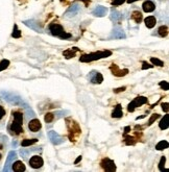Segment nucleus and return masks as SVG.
<instances>
[{"label": "nucleus", "instance_id": "nucleus-27", "mask_svg": "<svg viewBox=\"0 0 169 172\" xmlns=\"http://www.w3.org/2000/svg\"><path fill=\"white\" fill-rule=\"evenodd\" d=\"M9 65H10V61H7V60L1 61V62H0V71L6 69L7 67H9Z\"/></svg>", "mask_w": 169, "mask_h": 172}, {"label": "nucleus", "instance_id": "nucleus-2", "mask_svg": "<svg viewBox=\"0 0 169 172\" xmlns=\"http://www.w3.org/2000/svg\"><path fill=\"white\" fill-rule=\"evenodd\" d=\"M49 31L51 33L52 36L59 37L60 39H69L71 37V34L66 33L64 30V27L62 25L59 24V23H51L49 25Z\"/></svg>", "mask_w": 169, "mask_h": 172}, {"label": "nucleus", "instance_id": "nucleus-7", "mask_svg": "<svg viewBox=\"0 0 169 172\" xmlns=\"http://www.w3.org/2000/svg\"><path fill=\"white\" fill-rule=\"evenodd\" d=\"M48 137H49V140L51 141V143L54 145H60L64 142V138H63L62 136H60V135L54 131H48Z\"/></svg>", "mask_w": 169, "mask_h": 172}, {"label": "nucleus", "instance_id": "nucleus-14", "mask_svg": "<svg viewBox=\"0 0 169 172\" xmlns=\"http://www.w3.org/2000/svg\"><path fill=\"white\" fill-rule=\"evenodd\" d=\"M12 170H14L16 172H23L26 170V167L21 161H16L12 165Z\"/></svg>", "mask_w": 169, "mask_h": 172}, {"label": "nucleus", "instance_id": "nucleus-13", "mask_svg": "<svg viewBox=\"0 0 169 172\" xmlns=\"http://www.w3.org/2000/svg\"><path fill=\"white\" fill-rule=\"evenodd\" d=\"M110 69H111V71L113 72V74H114V75H116V76H123V75H125V74L128 72V69H124V70H120V69L118 68L117 65H112Z\"/></svg>", "mask_w": 169, "mask_h": 172}, {"label": "nucleus", "instance_id": "nucleus-28", "mask_svg": "<svg viewBox=\"0 0 169 172\" xmlns=\"http://www.w3.org/2000/svg\"><path fill=\"white\" fill-rule=\"evenodd\" d=\"M165 162H166V158H165V157H162V158H161V161H160V164H159V170H160V171H164Z\"/></svg>", "mask_w": 169, "mask_h": 172}, {"label": "nucleus", "instance_id": "nucleus-33", "mask_svg": "<svg viewBox=\"0 0 169 172\" xmlns=\"http://www.w3.org/2000/svg\"><path fill=\"white\" fill-rule=\"evenodd\" d=\"M154 67V65H149L148 63H146V62H143V66H142V69L143 70H145V69H148V68H152Z\"/></svg>", "mask_w": 169, "mask_h": 172}, {"label": "nucleus", "instance_id": "nucleus-5", "mask_svg": "<svg viewBox=\"0 0 169 172\" xmlns=\"http://www.w3.org/2000/svg\"><path fill=\"white\" fill-rule=\"evenodd\" d=\"M88 79L92 84H101L104 81V76L98 71L93 70L88 74Z\"/></svg>", "mask_w": 169, "mask_h": 172}, {"label": "nucleus", "instance_id": "nucleus-23", "mask_svg": "<svg viewBox=\"0 0 169 172\" xmlns=\"http://www.w3.org/2000/svg\"><path fill=\"white\" fill-rule=\"evenodd\" d=\"M166 148H168L167 141H161L155 145V149H158V150H163V149H166Z\"/></svg>", "mask_w": 169, "mask_h": 172}, {"label": "nucleus", "instance_id": "nucleus-9", "mask_svg": "<svg viewBox=\"0 0 169 172\" xmlns=\"http://www.w3.org/2000/svg\"><path fill=\"white\" fill-rule=\"evenodd\" d=\"M43 164H44V161L40 155H33V157H31L30 160H29L30 167L33 168V169L41 168L42 166H43Z\"/></svg>", "mask_w": 169, "mask_h": 172}, {"label": "nucleus", "instance_id": "nucleus-20", "mask_svg": "<svg viewBox=\"0 0 169 172\" xmlns=\"http://www.w3.org/2000/svg\"><path fill=\"white\" fill-rule=\"evenodd\" d=\"M5 117H6V110H5L3 103H2L1 99H0V123L4 122Z\"/></svg>", "mask_w": 169, "mask_h": 172}, {"label": "nucleus", "instance_id": "nucleus-30", "mask_svg": "<svg viewBox=\"0 0 169 172\" xmlns=\"http://www.w3.org/2000/svg\"><path fill=\"white\" fill-rule=\"evenodd\" d=\"M160 116H159V114H152V116H151V118L149 119V121H148V125H151L152 123H154V121L155 120H157L158 118H159Z\"/></svg>", "mask_w": 169, "mask_h": 172}, {"label": "nucleus", "instance_id": "nucleus-18", "mask_svg": "<svg viewBox=\"0 0 169 172\" xmlns=\"http://www.w3.org/2000/svg\"><path fill=\"white\" fill-rule=\"evenodd\" d=\"M123 116V113H122V108H121L120 104L116 105L114 111H113L112 113V117L113 118H121Z\"/></svg>", "mask_w": 169, "mask_h": 172}, {"label": "nucleus", "instance_id": "nucleus-32", "mask_svg": "<svg viewBox=\"0 0 169 172\" xmlns=\"http://www.w3.org/2000/svg\"><path fill=\"white\" fill-rule=\"evenodd\" d=\"M124 1H125V0H112V4L114 5V6H117V5L122 4Z\"/></svg>", "mask_w": 169, "mask_h": 172}, {"label": "nucleus", "instance_id": "nucleus-24", "mask_svg": "<svg viewBox=\"0 0 169 172\" xmlns=\"http://www.w3.org/2000/svg\"><path fill=\"white\" fill-rule=\"evenodd\" d=\"M77 49H69V50H66V51H64V55L66 57V59H70V57H73L75 55V51Z\"/></svg>", "mask_w": 169, "mask_h": 172}, {"label": "nucleus", "instance_id": "nucleus-15", "mask_svg": "<svg viewBox=\"0 0 169 172\" xmlns=\"http://www.w3.org/2000/svg\"><path fill=\"white\" fill-rule=\"evenodd\" d=\"M78 12H80V5L74 4L73 6H71L70 9L67 10L65 17H72V16H75Z\"/></svg>", "mask_w": 169, "mask_h": 172}, {"label": "nucleus", "instance_id": "nucleus-1", "mask_svg": "<svg viewBox=\"0 0 169 172\" xmlns=\"http://www.w3.org/2000/svg\"><path fill=\"white\" fill-rule=\"evenodd\" d=\"M13 120L10 121L9 126H7V131L10 135H18L23 133V114L19 111H13L12 112Z\"/></svg>", "mask_w": 169, "mask_h": 172}, {"label": "nucleus", "instance_id": "nucleus-3", "mask_svg": "<svg viewBox=\"0 0 169 172\" xmlns=\"http://www.w3.org/2000/svg\"><path fill=\"white\" fill-rule=\"evenodd\" d=\"M112 54L111 51H99V52H94V53H90V54H86L83 55L81 57V62H92V61H96V60H100L104 59V57H108Z\"/></svg>", "mask_w": 169, "mask_h": 172}, {"label": "nucleus", "instance_id": "nucleus-34", "mask_svg": "<svg viewBox=\"0 0 169 172\" xmlns=\"http://www.w3.org/2000/svg\"><path fill=\"white\" fill-rule=\"evenodd\" d=\"M168 102H165V103H162V108L163 111H165V113L167 114L168 113Z\"/></svg>", "mask_w": 169, "mask_h": 172}, {"label": "nucleus", "instance_id": "nucleus-26", "mask_svg": "<svg viewBox=\"0 0 169 172\" xmlns=\"http://www.w3.org/2000/svg\"><path fill=\"white\" fill-rule=\"evenodd\" d=\"M150 62H151L154 65L160 66V67H163V66H164V63H163L161 60L157 59V57H151V59H150Z\"/></svg>", "mask_w": 169, "mask_h": 172}, {"label": "nucleus", "instance_id": "nucleus-22", "mask_svg": "<svg viewBox=\"0 0 169 172\" xmlns=\"http://www.w3.org/2000/svg\"><path fill=\"white\" fill-rule=\"evenodd\" d=\"M37 142H38V139H25L21 142V145H22L23 147H27V146H29V145L35 144Z\"/></svg>", "mask_w": 169, "mask_h": 172}, {"label": "nucleus", "instance_id": "nucleus-6", "mask_svg": "<svg viewBox=\"0 0 169 172\" xmlns=\"http://www.w3.org/2000/svg\"><path fill=\"white\" fill-rule=\"evenodd\" d=\"M100 165H101V167L104 168V170L108 171V172L116 171L115 162L113 160H111V158H104V160L101 161V163H100Z\"/></svg>", "mask_w": 169, "mask_h": 172}, {"label": "nucleus", "instance_id": "nucleus-35", "mask_svg": "<svg viewBox=\"0 0 169 172\" xmlns=\"http://www.w3.org/2000/svg\"><path fill=\"white\" fill-rule=\"evenodd\" d=\"M125 90V87H122V88H119V89H116L115 92L116 93H118V92H121V91H124Z\"/></svg>", "mask_w": 169, "mask_h": 172}, {"label": "nucleus", "instance_id": "nucleus-29", "mask_svg": "<svg viewBox=\"0 0 169 172\" xmlns=\"http://www.w3.org/2000/svg\"><path fill=\"white\" fill-rule=\"evenodd\" d=\"M160 87L162 88L163 90H165V91H168L169 90V84L167 81H160Z\"/></svg>", "mask_w": 169, "mask_h": 172}, {"label": "nucleus", "instance_id": "nucleus-12", "mask_svg": "<svg viewBox=\"0 0 169 172\" xmlns=\"http://www.w3.org/2000/svg\"><path fill=\"white\" fill-rule=\"evenodd\" d=\"M144 23L147 28H154L157 24V18L155 16H148L144 19Z\"/></svg>", "mask_w": 169, "mask_h": 172}, {"label": "nucleus", "instance_id": "nucleus-19", "mask_svg": "<svg viewBox=\"0 0 169 172\" xmlns=\"http://www.w3.org/2000/svg\"><path fill=\"white\" fill-rule=\"evenodd\" d=\"M168 34V27L166 25H162L160 26L159 28L157 29V36L161 37V38H164Z\"/></svg>", "mask_w": 169, "mask_h": 172}, {"label": "nucleus", "instance_id": "nucleus-16", "mask_svg": "<svg viewBox=\"0 0 169 172\" xmlns=\"http://www.w3.org/2000/svg\"><path fill=\"white\" fill-rule=\"evenodd\" d=\"M131 18H132V20H134L135 22L137 23V24H139V23H141L142 19H143V16H142V13L139 12V10H134V12L132 13Z\"/></svg>", "mask_w": 169, "mask_h": 172}, {"label": "nucleus", "instance_id": "nucleus-31", "mask_svg": "<svg viewBox=\"0 0 169 172\" xmlns=\"http://www.w3.org/2000/svg\"><path fill=\"white\" fill-rule=\"evenodd\" d=\"M20 36H21L20 31L17 29V25H15V30H14V33H13V37H14V38H20Z\"/></svg>", "mask_w": 169, "mask_h": 172}, {"label": "nucleus", "instance_id": "nucleus-37", "mask_svg": "<svg viewBox=\"0 0 169 172\" xmlns=\"http://www.w3.org/2000/svg\"><path fill=\"white\" fill-rule=\"evenodd\" d=\"M135 1H138V0H128V3H133Z\"/></svg>", "mask_w": 169, "mask_h": 172}, {"label": "nucleus", "instance_id": "nucleus-10", "mask_svg": "<svg viewBox=\"0 0 169 172\" xmlns=\"http://www.w3.org/2000/svg\"><path fill=\"white\" fill-rule=\"evenodd\" d=\"M125 33L124 31H123L122 28L120 27H116L113 29L112 33H111L110 36V39H117V40H120V39H125Z\"/></svg>", "mask_w": 169, "mask_h": 172}, {"label": "nucleus", "instance_id": "nucleus-8", "mask_svg": "<svg viewBox=\"0 0 169 172\" xmlns=\"http://www.w3.org/2000/svg\"><path fill=\"white\" fill-rule=\"evenodd\" d=\"M41 128H42V124L39 119L33 118L28 121V129H29L31 133H38Z\"/></svg>", "mask_w": 169, "mask_h": 172}, {"label": "nucleus", "instance_id": "nucleus-4", "mask_svg": "<svg viewBox=\"0 0 169 172\" xmlns=\"http://www.w3.org/2000/svg\"><path fill=\"white\" fill-rule=\"evenodd\" d=\"M147 102V98L146 97H143V96H138L136 97L133 101L128 104V112H134L135 108H138V107H141L142 104H144V103Z\"/></svg>", "mask_w": 169, "mask_h": 172}, {"label": "nucleus", "instance_id": "nucleus-36", "mask_svg": "<svg viewBox=\"0 0 169 172\" xmlns=\"http://www.w3.org/2000/svg\"><path fill=\"white\" fill-rule=\"evenodd\" d=\"M81 160V157H78L77 158H76V161H75V164H77L78 162H80Z\"/></svg>", "mask_w": 169, "mask_h": 172}, {"label": "nucleus", "instance_id": "nucleus-21", "mask_svg": "<svg viewBox=\"0 0 169 172\" xmlns=\"http://www.w3.org/2000/svg\"><path fill=\"white\" fill-rule=\"evenodd\" d=\"M159 126L161 129H167L168 128V115H165L164 117L162 118V120L160 121Z\"/></svg>", "mask_w": 169, "mask_h": 172}, {"label": "nucleus", "instance_id": "nucleus-25", "mask_svg": "<svg viewBox=\"0 0 169 172\" xmlns=\"http://www.w3.org/2000/svg\"><path fill=\"white\" fill-rule=\"evenodd\" d=\"M53 119H54V115L52 113H47L46 115H45V117H44V120H45V122H46V123L52 122V121H53Z\"/></svg>", "mask_w": 169, "mask_h": 172}, {"label": "nucleus", "instance_id": "nucleus-17", "mask_svg": "<svg viewBox=\"0 0 169 172\" xmlns=\"http://www.w3.org/2000/svg\"><path fill=\"white\" fill-rule=\"evenodd\" d=\"M108 10L105 9L104 6H97L96 9L93 10V15L94 16H97V17H102V16H104L107 14Z\"/></svg>", "mask_w": 169, "mask_h": 172}, {"label": "nucleus", "instance_id": "nucleus-11", "mask_svg": "<svg viewBox=\"0 0 169 172\" xmlns=\"http://www.w3.org/2000/svg\"><path fill=\"white\" fill-rule=\"evenodd\" d=\"M142 10L144 13H152L154 10H155V3L152 0H146L142 4Z\"/></svg>", "mask_w": 169, "mask_h": 172}]
</instances>
